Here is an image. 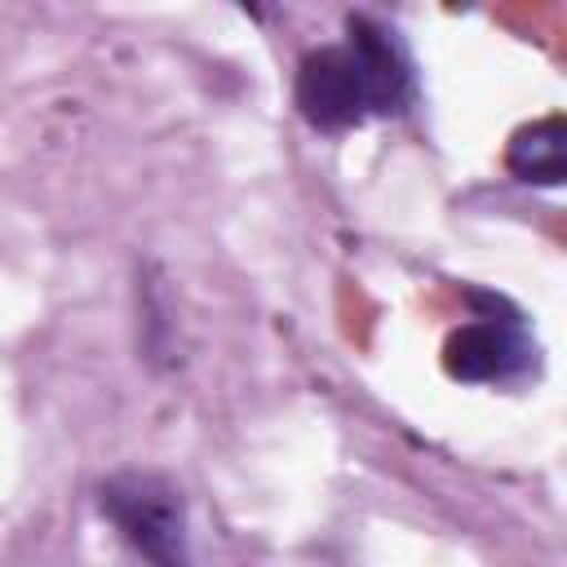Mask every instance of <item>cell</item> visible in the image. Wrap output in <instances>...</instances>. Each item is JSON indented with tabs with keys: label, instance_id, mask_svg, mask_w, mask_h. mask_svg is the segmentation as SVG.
I'll list each match as a JSON object with an SVG mask.
<instances>
[{
	"label": "cell",
	"instance_id": "6da1fadb",
	"mask_svg": "<svg viewBox=\"0 0 567 567\" xmlns=\"http://www.w3.org/2000/svg\"><path fill=\"white\" fill-rule=\"evenodd\" d=\"M102 514L124 532V540L151 567H190L186 509L168 478L159 474H115L102 483Z\"/></svg>",
	"mask_w": 567,
	"mask_h": 567
},
{
	"label": "cell",
	"instance_id": "7a4b0ae2",
	"mask_svg": "<svg viewBox=\"0 0 567 567\" xmlns=\"http://www.w3.org/2000/svg\"><path fill=\"white\" fill-rule=\"evenodd\" d=\"M297 111L315 128H350L368 115V89L346 44H328L297 66Z\"/></svg>",
	"mask_w": 567,
	"mask_h": 567
},
{
	"label": "cell",
	"instance_id": "3957f363",
	"mask_svg": "<svg viewBox=\"0 0 567 567\" xmlns=\"http://www.w3.org/2000/svg\"><path fill=\"white\" fill-rule=\"evenodd\" d=\"M532 363V346L514 319H478L447 337L443 368L456 381H509Z\"/></svg>",
	"mask_w": 567,
	"mask_h": 567
},
{
	"label": "cell",
	"instance_id": "277c9868",
	"mask_svg": "<svg viewBox=\"0 0 567 567\" xmlns=\"http://www.w3.org/2000/svg\"><path fill=\"white\" fill-rule=\"evenodd\" d=\"M346 49L359 62V75L368 89V111H377V115L403 111V102L412 93V71H408L399 40L368 18H350V44Z\"/></svg>",
	"mask_w": 567,
	"mask_h": 567
},
{
	"label": "cell",
	"instance_id": "5b68a950",
	"mask_svg": "<svg viewBox=\"0 0 567 567\" xmlns=\"http://www.w3.org/2000/svg\"><path fill=\"white\" fill-rule=\"evenodd\" d=\"M505 164L523 182L558 186L567 177V124H563V115H545V120L523 124L505 146Z\"/></svg>",
	"mask_w": 567,
	"mask_h": 567
}]
</instances>
